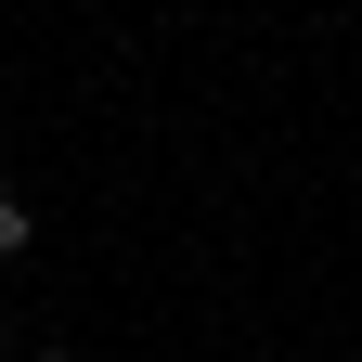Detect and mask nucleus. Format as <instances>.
Listing matches in <instances>:
<instances>
[{
  "instance_id": "nucleus-1",
  "label": "nucleus",
  "mask_w": 362,
  "mask_h": 362,
  "mask_svg": "<svg viewBox=\"0 0 362 362\" xmlns=\"http://www.w3.org/2000/svg\"><path fill=\"white\" fill-rule=\"evenodd\" d=\"M26 246V207H13V181H0V259H13Z\"/></svg>"
}]
</instances>
